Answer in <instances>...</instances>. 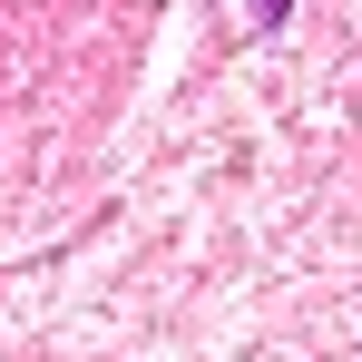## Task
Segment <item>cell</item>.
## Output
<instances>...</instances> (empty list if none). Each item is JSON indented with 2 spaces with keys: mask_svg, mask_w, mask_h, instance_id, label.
<instances>
[{
  "mask_svg": "<svg viewBox=\"0 0 362 362\" xmlns=\"http://www.w3.org/2000/svg\"><path fill=\"white\" fill-rule=\"evenodd\" d=\"M245 10H255V20H284V10H294V0H245Z\"/></svg>",
  "mask_w": 362,
  "mask_h": 362,
  "instance_id": "6da1fadb",
  "label": "cell"
}]
</instances>
